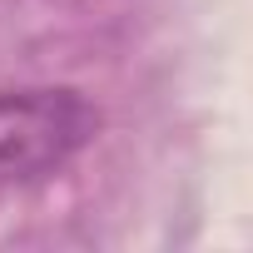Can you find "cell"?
<instances>
[{
	"instance_id": "cell-1",
	"label": "cell",
	"mask_w": 253,
	"mask_h": 253,
	"mask_svg": "<svg viewBox=\"0 0 253 253\" xmlns=\"http://www.w3.org/2000/svg\"><path fill=\"white\" fill-rule=\"evenodd\" d=\"M99 114L80 89H0V194L65 169Z\"/></svg>"
}]
</instances>
